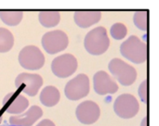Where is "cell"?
<instances>
[{"mask_svg":"<svg viewBox=\"0 0 159 126\" xmlns=\"http://www.w3.org/2000/svg\"><path fill=\"white\" fill-rule=\"evenodd\" d=\"M0 111H1V109H0Z\"/></svg>","mask_w":159,"mask_h":126,"instance_id":"d4e9b609","label":"cell"},{"mask_svg":"<svg viewBox=\"0 0 159 126\" xmlns=\"http://www.w3.org/2000/svg\"><path fill=\"white\" fill-rule=\"evenodd\" d=\"M19 63L25 70L36 71L44 66L45 56L37 46H27L19 54Z\"/></svg>","mask_w":159,"mask_h":126,"instance_id":"277c9868","label":"cell"},{"mask_svg":"<svg viewBox=\"0 0 159 126\" xmlns=\"http://www.w3.org/2000/svg\"><path fill=\"white\" fill-rule=\"evenodd\" d=\"M110 46V39L104 27H96L89 31L84 40L86 50L93 55L100 56L105 53Z\"/></svg>","mask_w":159,"mask_h":126,"instance_id":"6da1fadb","label":"cell"},{"mask_svg":"<svg viewBox=\"0 0 159 126\" xmlns=\"http://www.w3.org/2000/svg\"><path fill=\"white\" fill-rule=\"evenodd\" d=\"M141 126H148V117H145V118L143 119Z\"/></svg>","mask_w":159,"mask_h":126,"instance_id":"603a6c76","label":"cell"},{"mask_svg":"<svg viewBox=\"0 0 159 126\" xmlns=\"http://www.w3.org/2000/svg\"><path fill=\"white\" fill-rule=\"evenodd\" d=\"M114 111L116 114L122 119H131L139 112L140 105L133 95L123 94L116 99Z\"/></svg>","mask_w":159,"mask_h":126,"instance_id":"8992f818","label":"cell"},{"mask_svg":"<svg viewBox=\"0 0 159 126\" xmlns=\"http://www.w3.org/2000/svg\"><path fill=\"white\" fill-rule=\"evenodd\" d=\"M38 20L43 27L51 28L59 24L61 15L60 12L56 10H44L38 14Z\"/></svg>","mask_w":159,"mask_h":126,"instance_id":"2e32d148","label":"cell"},{"mask_svg":"<svg viewBox=\"0 0 159 126\" xmlns=\"http://www.w3.org/2000/svg\"><path fill=\"white\" fill-rule=\"evenodd\" d=\"M23 17V12L20 10H4L0 11L1 20L8 26L18 25Z\"/></svg>","mask_w":159,"mask_h":126,"instance_id":"e0dca14e","label":"cell"},{"mask_svg":"<svg viewBox=\"0 0 159 126\" xmlns=\"http://www.w3.org/2000/svg\"><path fill=\"white\" fill-rule=\"evenodd\" d=\"M102 12L99 10H78L74 14L75 24L80 28H89L101 20Z\"/></svg>","mask_w":159,"mask_h":126,"instance_id":"5bb4252c","label":"cell"},{"mask_svg":"<svg viewBox=\"0 0 159 126\" xmlns=\"http://www.w3.org/2000/svg\"><path fill=\"white\" fill-rule=\"evenodd\" d=\"M110 33L112 37L116 40H122L126 37L128 33V29L125 24L121 22H116L112 25L110 29Z\"/></svg>","mask_w":159,"mask_h":126,"instance_id":"ffe728a7","label":"cell"},{"mask_svg":"<svg viewBox=\"0 0 159 126\" xmlns=\"http://www.w3.org/2000/svg\"><path fill=\"white\" fill-rule=\"evenodd\" d=\"M3 106L8 114L19 115L23 113L29 107V100L17 92L8 93L3 100Z\"/></svg>","mask_w":159,"mask_h":126,"instance_id":"8fae6325","label":"cell"},{"mask_svg":"<svg viewBox=\"0 0 159 126\" xmlns=\"http://www.w3.org/2000/svg\"><path fill=\"white\" fill-rule=\"evenodd\" d=\"M120 53L129 61L141 64L147 59V46L137 36L131 35L120 46Z\"/></svg>","mask_w":159,"mask_h":126,"instance_id":"7a4b0ae2","label":"cell"},{"mask_svg":"<svg viewBox=\"0 0 159 126\" xmlns=\"http://www.w3.org/2000/svg\"><path fill=\"white\" fill-rule=\"evenodd\" d=\"M133 21L135 26L142 30L147 31L148 28V10L136 11L133 16Z\"/></svg>","mask_w":159,"mask_h":126,"instance_id":"d6986e66","label":"cell"},{"mask_svg":"<svg viewBox=\"0 0 159 126\" xmlns=\"http://www.w3.org/2000/svg\"><path fill=\"white\" fill-rule=\"evenodd\" d=\"M0 126H14V125H10V124H2V125H0Z\"/></svg>","mask_w":159,"mask_h":126,"instance_id":"cb8c5ba5","label":"cell"},{"mask_svg":"<svg viewBox=\"0 0 159 126\" xmlns=\"http://www.w3.org/2000/svg\"><path fill=\"white\" fill-rule=\"evenodd\" d=\"M148 83L147 81H143L138 90L139 96L141 98V100L144 103H147V99H148Z\"/></svg>","mask_w":159,"mask_h":126,"instance_id":"44dd1931","label":"cell"},{"mask_svg":"<svg viewBox=\"0 0 159 126\" xmlns=\"http://www.w3.org/2000/svg\"><path fill=\"white\" fill-rule=\"evenodd\" d=\"M89 93V78L80 73L70 80L64 88V94L69 100L76 101L86 98Z\"/></svg>","mask_w":159,"mask_h":126,"instance_id":"5b68a950","label":"cell"},{"mask_svg":"<svg viewBox=\"0 0 159 126\" xmlns=\"http://www.w3.org/2000/svg\"><path fill=\"white\" fill-rule=\"evenodd\" d=\"M108 69L119 84L124 86H129L136 81V70L120 59H113L109 63Z\"/></svg>","mask_w":159,"mask_h":126,"instance_id":"3957f363","label":"cell"},{"mask_svg":"<svg viewBox=\"0 0 159 126\" xmlns=\"http://www.w3.org/2000/svg\"><path fill=\"white\" fill-rule=\"evenodd\" d=\"M14 45V36L12 33L0 27V53H6L11 50Z\"/></svg>","mask_w":159,"mask_h":126,"instance_id":"ac0fdd59","label":"cell"},{"mask_svg":"<svg viewBox=\"0 0 159 126\" xmlns=\"http://www.w3.org/2000/svg\"><path fill=\"white\" fill-rule=\"evenodd\" d=\"M43 116V111L40 107L34 105L29 108L25 112L13 115L9 118L8 122L10 125L14 126H32Z\"/></svg>","mask_w":159,"mask_h":126,"instance_id":"4fadbf2b","label":"cell"},{"mask_svg":"<svg viewBox=\"0 0 159 126\" xmlns=\"http://www.w3.org/2000/svg\"><path fill=\"white\" fill-rule=\"evenodd\" d=\"M78 63L75 57L67 53L59 56L52 60L51 71L58 78H67L75 72Z\"/></svg>","mask_w":159,"mask_h":126,"instance_id":"ba28073f","label":"cell"},{"mask_svg":"<svg viewBox=\"0 0 159 126\" xmlns=\"http://www.w3.org/2000/svg\"><path fill=\"white\" fill-rule=\"evenodd\" d=\"M68 44L69 39L67 34L61 30L48 32L42 37V46L45 51L50 55L66 49Z\"/></svg>","mask_w":159,"mask_h":126,"instance_id":"52a82bcc","label":"cell"},{"mask_svg":"<svg viewBox=\"0 0 159 126\" xmlns=\"http://www.w3.org/2000/svg\"><path fill=\"white\" fill-rule=\"evenodd\" d=\"M36 126H56V125H55V124H54L52 121H50V120H48V119H45V120H42L40 123H38Z\"/></svg>","mask_w":159,"mask_h":126,"instance_id":"7402d4cb","label":"cell"},{"mask_svg":"<svg viewBox=\"0 0 159 126\" xmlns=\"http://www.w3.org/2000/svg\"><path fill=\"white\" fill-rule=\"evenodd\" d=\"M93 85L95 92L100 96L112 95L118 90L117 84L104 71H100L95 73L93 77Z\"/></svg>","mask_w":159,"mask_h":126,"instance_id":"7c38bea8","label":"cell"},{"mask_svg":"<svg viewBox=\"0 0 159 126\" xmlns=\"http://www.w3.org/2000/svg\"><path fill=\"white\" fill-rule=\"evenodd\" d=\"M60 98H61L60 91L58 90L57 87L52 85L46 86L41 91L39 97L40 102L48 108H51L57 105L60 101Z\"/></svg>","mask_w":159,"mask_h":126,"instance_id":"9a60e30c","label":"cell"},{"mask_svg":"<svg viewBox=\"0 0 159 126\" xmlns=\"http://www.w3.org/2000/svg\"><path fill=\"white\" fill-rule=\"evenodd\" d=\"M15 85L18 89H21L22 93L34 97L43 85V78L39 74L22 72L16 77Z\"/></svg>","mask_w":159,"mask_h":126,"instance_id":"9c48e42d","label":"cell"},{"mask_svg":"<svg viewBox=\"0 0 159 126\" xmlns=\"http://www.w3.org/2000/svg\"><path fill=\"white\" fill-rule=\"evenodd\" d=\"M75 116L81 124L90 125L99 120L101 116V110L97 103L90 100L84 101L77 106L75 110Z\"/></svg>","mask_w":159,"mask_h":126,"instance_id":"30bf717a","label":"cell"}]
</instances>
